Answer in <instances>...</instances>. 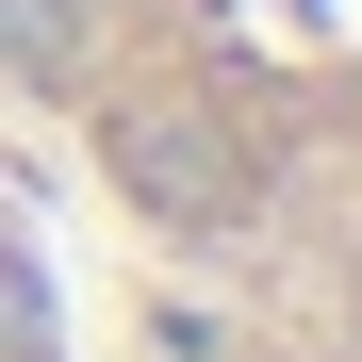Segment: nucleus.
Here are the masks:
<instances>
[{
    "instance_id": "f257e3e1",
    "label": "nucleus",
    "mask_w": 362,
    "mask_h": 362,
    "mask_svg": "<svg viewBox=\"0 0 362 362\" xmlns=\"http://www.w3.org/2000/svg\"><path fill=\"white\" fill-rule=\"evenodd\" d=\"M0 148L132 362H362V0H0Z\"/></svg>"
},
{
    "instance_id": "f03ea898",
    "label": "nucleus",
    "mask_w": 362,
    "mask_h": 362,
    "mask_svg": "<svg viewBox=\"0 0 362 362\" xmlns=\"http://www.w3.org/2000/svg\"><path fill=\"white\" fill-rule=\"evenodd\" d=\"M0 362H132V329L99 313L83 247L49 230V198L17 181V148H0Z\"/></svg>"
}]
</instances>
